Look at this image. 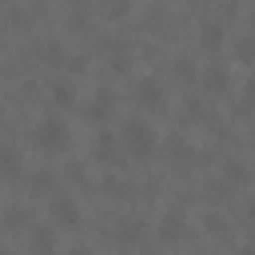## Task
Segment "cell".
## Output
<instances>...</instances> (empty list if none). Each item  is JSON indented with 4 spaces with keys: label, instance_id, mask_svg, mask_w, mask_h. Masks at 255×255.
<instances>
[{
    "label": "cell",
    "instance_id": "cell-1",
    "mask_svg": "<svg viewBox=\"0 0 255 255\" xmlns=\"http://www.w3.org/2000/svg\"><path fill=\"white\" fill-rule=\"evenodd\" d=\"M120 139H124V147H128V155H131V159H151V155H155V147H159L155 128H151L147 120H139V116H131V120L124 124Z\"/></svg>",
    "mask_w": 255,
    "mask_h": 255
},
{
    "label": "cell",
    "instance_id": "cell-2",
    "mask_svg": "<svg viewBox=\"0 0 255 255\" xmlns=\"http://www.w3.org/2000/svg\"><path fill=\"white\" fill-rule=\"evenodd\" d=\"M48 215H52V227H64V231L80 227V219H84L80 203H76L68 191H64V195H52V203H48Z\"/></svg>",
    "mask_w": 255,
    "mask_h": 255
},
{
    "label": "cell",
    "instance_id": "cell-3",
    "mask_svg": "<svg viewBox=\"0 0 255 255\" xmlns=\"http://www.w3.org/2000/svg\"><path fill=\"white\" fill-rule=\"evenodd\" d=\"M32 135H36V143H40L44 151H64V147H68V128H64V120H56V116L40 120Z\"/></svg>",
    "mask_w": 255,
    "mask_h": 255
},
{
    "label": "cell",
    "instance_id": "cell-4",
    "mask_svg": "<svg viewBox=\"0 0 255 255\" xmlns=\"http://www.w3.org/2000/svg\"><path fill=\"white\" fill-rule=\"evenodd\" d=\"M135 104H139L143 112H159V108L167 104V96H163V84H159L155 76H143V80L135 84Z\"/></svg>",
    "mask_w": 255,
    "mask_h": 255
},
{
    "label": "cell",
    "instance_id": "cell-5",
    "mask_svg": "<svg viewBox=\"0 0 255 255\" xmlns=\"http://www.w3.org/2000/svg\"><path fill=\"white\" fill-rule=\"evenodd\" d=\"M28 251H32V255H56V227H52V223L32 227V231H28Z\"/></svg>",
    "mask_w": 255,
    "mask_h": 255
},
{
    "label": "cell",
    "instance_id": "cell-6",
    "mask_svg": "<svg viewBox=\"0 0 255 255\" xmlns=\"http://www.w3.org/2000/svg\"><path fill=\"white\" fill-rule=\"evenodd\" d=\"M223 40H227V28H223L219 20H207V24L199 28V48H203V52H219Z\"/></svg>",
    "mask_w": 255,
    "mask_h": 255
},
{
    "label": "cell",
    "instance_id": "cell-7",
    "mask_svg": "<svg viewBox=\"0 0 255 255\" xmlns=\"http://www.w3.org/2000/svg\"><path fill=\"white\" fill-rule=\"evenodd\" d=\"M112 112H116V92H112V88H100V92H96V100L88 104V116H92L96 124H104Z\"/></svg>",
    "mask_w": 255,
    "mask_h": 255
},
{
    "label": "cell",
    "instance_id": "cell-8",
    "mask_svg": "<svg viewBox=\"0 0 255 255\" xmlns=\"http://www.w3.org/2000/svg\"><path fill=\"white\" fill-rule=\"evenodd\" d=\"M223 183L227 187H247L251 183V171L243 159H223Z\"/></svg>",
    "mask_w": 255,
    "mask_h": 255
},
{
    "label": "cell",
    "instance_id": "cell-9",
    "mask_svg": "<svg viewBox=\"0 0 255 255\" xmlns=\"http://www.w3.org/2000/svg\"><path fill=\"white\" fill-rule=\"evenodd\" d=\"M0 175H4V179H20V175H24L20 151H16V147H8V143H0Z\"/></svg>",
    "mask_w": 255,
    "mask_h": 255
},
{
    "label": "cell",
    "instance_id": "cell-10",
    "mask_svg": "<svg viewBox=\"0 0 255 255\" xmlns=\"http://www.w3.org/2000/svg\"><path fill=\"white\" fill-rule=\"evenodd\" d=\"M183 231H187V227H183V211H179V207H175V211H167V215L159 219V235H163L167 243L183 239Z\"/></svg>",
    "mask_w": 255,
    "mask_h": 255
},
{
    "label": "cell",
    "instance_id": "cell-11",
    "mask_svg": "<svg viewBox=\"0 0 255 255\" xmlns=\"http://www.w3.org/2000/svg\"><path fill=\"white\" fill-rule=\"evenodd\" d=\"M203 84H207V92H227L231 72H227L223 64H207V68H203Z\"/></svg>",
    "mask_w": 255,
    "mask_h": 255
},
{
    "label": "cell",
    "instance_id": "cell-12",
    "mask_svg": "<svg viewBox=\"0 0 255 255\" xmlns=\"http://www.w3.org/2000/svg\"><path fill=\"white\" fill-rule=\"evenodd\" d=\"M48 96H52L56 108H72V104H76V88H72V80H52Z\"/></svg>",
    "mask_w": 255,
    "mask_h": 255
},
{
    "label": "cell",
    "instance_id": "cell-13",
    "mask_svg": "<svg viewBox=\"0 0 255 255\" xmlns=\"http://www.w3.org/2000/svg\"><path fill=\"white\" fill-rule=\"evenodd\" d=\"M4 227H8V231H24V227H32V211L20 207V203H12V207L4 211Z\"/></svg>",
    "mask_w": 255,
    "mask_h": 255
},
{
    "label": "cell",
    "instance_id": "cell-14",
    "mask_svg": "<svg viewBox=\"0 0 255 255\" xmlns=\"http://www.w3.org/2000/svg\"><path fill=\"white\" fill-rule=\"evenodd\" d=\"M40 56H44L48 64H64V60H68V52H64V44H60L56 36H48V40L40 44Z\"/></svg>",
    "mask_w": 255,
    "mask_h": 255
},
{
    "label": "cell",
    "instance_id": "cell-15",
    "mask_svg": "<svg viewBox=\"0 0 255 255\" xmlns=\"http://www.w3.org/2000/svg\"><path fill=\"white\" fill-rule=\"evenodd\" d=\"M116 235H120V243H135V239L143 235V219H120Z\"/></svg>",
    "mask_w": 255,
    "mask_h": 255
},
{
    "label": "cell",
    "instance_id": "cell-16",
    "mask_svg": "<svg viewBox=\"0 0 255 255\" xmlns=\"http://www.w3.org/2000/svg\"><path fill=\"white\" fill-rule=\"evenodd\" d=\"M131 12V4L128 0H112V4H100V16H108V20H120V16H128Z\"/></svg>",
    "mask_w": 255,
    "mask_h": 255
},
{
    "label": "cell",
    "instance_id": "cell-17",
    "mask_svg": "<svg viewBox=\"0 0 255 255\" xmlns=\"http://www.w3.org/2000/svg\"><path fill=\"white\" fill-rule=\"evenodd\" d=\"M167 151H171L175 159H187V155H191V143H187L183 135H167Z\"/></svg>",
    "mask_w": 255,
    "mask_h": 255
},
{
    "label": "cell",
    "instance_id": "cell-18",
    "mask_svg": "<svg viewBox=\"0 0 255 255\" xmlns=\"http://www.w3.org/2000/svg\"><path fill=\"white\" fill-rule=\"evenodd\" d=\"M92 155H96V159H108V155H112V135H108V131H100V135H96Z\"/></svg>",
    "mask_w": 255,
    "mask_h": 255
},
{
    "label": "cell",
    "instance_id": "cell-19",
    "mask_svg": "<svg viewBox=\"0 0 255 255\" xmlns=\"http://www.w3.org/2000/svg\"><path fill=\"white\" fill-rule=\"evenodd\" d=\"M235 56L239 60H255V36H239L235 40Z\"/></svg>",
    "mask_w": 255,
    "mask_h": 255
},
{
    "label": "cell",
    "instance_id": "cell-20",
    "mask_svg": "<svg viewBox=\"0 0 255 255\" xmlns=\"http://www.w3.org/2000/svg\"><path fill=\"white\" fill-rule=\"evenodd\" d=\"M175 76H179V80H195V68H191V56H175Z\"/></svg>",
    "mask_w": 255,
    "mask_h": 255
},
{
    "label": "cell",
    "instance_id": "cell-21",
    "mask_svg": "<svg viewBox=\"0 0 255 255\" xmlns=\"http://www.w3.org/2000/svg\"><path fill=\"white\" fill-rule=\"evenodd\" d=\"M239 108H243V112H255V76L243 84V100H239Z\"/></svg>",
    "mask_w": 255,
    "mask_h": 255
},
{
    "label": "cell",
    "instance_id": "cell-22",
    "mask_svg": "<svg viewBox=\"0 0 255 255\" xmlns=\"http://www.w3.org/2000/svg\"><path fill=\"white\" fill-rule=\"evenodd\" d=\"M203 227H207L211 235H227V223H223V215H215V211H211V215L203 219Z\"/></svg>",
    "mask_w": 255,
    "mask_h": 255
},
{
    "label": "cell",
    "instance_id": "cell-23",
    "mask_svg": "<svg viewBox=\"0 0 255 255\" xmlns=\"http://www.w3.org/2000/svg\"><path fill=\"white\" fill-rule=\"evenodd\" d=\"M64 68H68V72H84V68H88V56H80V52H68Z\"/></svg>",
    "mask_w": 255,
    "mask_h": 255
},
{
    "label": "cell",
    "instance_id": "cell-24",
    "mask_svg": "<svg viewBox=\"0 0 255 255\" xmlns=\"http://www.w3.org/2000/svg\"><path fill=\"white\" fill-rule=\"evenodd\" d=\"M52 187V175L48 171H32V191H48Z\"/></svg>",
    "mask_w": 255,
    "mask_h": 255
},
{
    "label": "cell",
    "instance_id": "cell-25",
    "mask_svg": "<svg viewBox=\"0 0 255 255\" xmlns=\"http://www.w3.org/2000/svg\"><path fill=\"white\" fill-rule=\"evenodd\" d=\"M207 195H211V199H227V195H231V187H227L223 179H215V183L207 187Z\"/></svg>",
    "mask_w": 255,
    "mask_h": 255
},
{
    "label": "cell",
    "instance_id": "cell-26",
    "mask_svg": "<svg viewBox=\"0 0 255 255\" xmlns=\"http://www.w3.org/2000/svg\"><path fill=\"white\" fill-rule=\"evenodd\" d=\"M183 112H187V116H203V104H199V100H191V96H187V104H183Z\"/></svg>",
    "mask_w": 255,
    "mask_h": 255
},
{
    "label": "cell",
    "instance_id": "cell-27",
    "mask_svg": "<svg viewBox=\"0 0 255 255\" xmlns=\"http://www.w3.org/2000/svg\"><path fill=\"white\" fill-rule=\"evenodd\" d=\"M235 255H255V235H251V239H247V243H243V247H239Z\"/></svg>",
    "mask_w": 255,
    "mask_h": 255
},
{
    "label": "cell",
    "instance_id": "cell-28",
    "mask_svg": "<svg viewBox=\"0 0 255 255\" xmlns=\"http://www.w3.org/2000/svg\"><path fill=\"white\" fill-rule=\"evenodd\" d=\"M64 255H92L88 247H72V251H64Z\"/></svg>",
    "mask_w": 255,
    "mask_h": 255
},
{
    "label": "cell",
    "instance_id": "cell-29",
    "mask_svg": "<svg viewBox=\"0 0 255 255\" xmlns=\"http://www.w3.org/2000/svg\"><path fill=\"white\" fill-rule=\"evenodd\" d=\"M251 24H255V12H251Z\"/></svg>",
    "mask_w": 255,
    "mask_h": 255
},
{
    "label": "cell",
    "instance_id": "cell-30",
    "mask_svg": "<svg viewBox=\"0 0 255 255\" xmlns=\"http://www.w3.org/2000/svg\"><path fill=\"white\" fill-rule=\"evenodd\" d=\"M0 255H8V251H4V247H0Z\"/></svg>",
    "mask_w": 255,
    "mask_h": 255
},
{
    "label": "cell",
    "instance_id": "cell-31",
    "mask_svg": "<svg viewBox=\"0 0 255 255\" xmlns=\"http://www.w3.org/2000/svg\"><path fill=\"white\" fill-rule=\"evenodd\" d=\"M0 116H4V108H0Z\"/></svg>",
    "mask_w": 255,
    "mask_h": 255
}]
</instances>
